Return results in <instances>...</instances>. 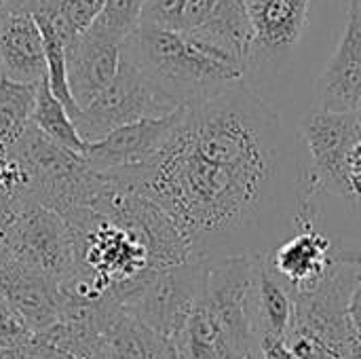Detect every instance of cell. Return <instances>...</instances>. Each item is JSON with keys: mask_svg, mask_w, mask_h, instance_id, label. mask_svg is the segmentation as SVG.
<instances>
[{"mask_svg": "<svg viewBox=\"0 0 361 359\" xmlns=\"http://www.w3.org/2000/svg\"><path fill=\"white\" fill-rule=\"evenodd\" d=\"M0 296L17 311L32 334H42L61 322L57 281L8 260L0 273Z\"/></svg>", "mask_w": 361, "mask_h": 359, "instance_id": "15", "label": "cell"}, {"mask_svg": "<svg viewBox=\"0 0 361 359\" xmlns=\"http://www.w3.org/2000/svg\"><path fill=\"white\" fill-rule=\"evenodd\" d=\"M123 51L178 108L205 102L245 78L243 70L178 30L140 25L123 42Z\"/></svg>", "mask_w": 361, "mask_h": 359, "instance_id": "2", "label": "cell"}, {"mask_svg": "<svg viewBox=\"0 0 361 359\" xmlns=\"http://www.w3.org/2000/svg\"><path fill=\"white\" fill-rule=\"evenodd\" d=\"M349 315H351V322L353 326L357 328V332H361V281L357 284L353 296H351V303H349Z\"/></svg>", "mask_w": 361, "mask_h": 359, "instance_id": "27", "label": "cell"}, {"mask_svg": "<svg viewBox=\"0 0 361 359\" xmlns=\"http://www.w3.org/2000/svg\"><path fill=\"white\" fill-rule=\"evenodd\" d=\"M91 207L125 226L146 248L152 269L176 267L190 260L184 235L171 216L148 197L123 190L104 178V186Z\"/></svg>", "mask_w": 361, "mask_h": 359, "instance_id": "7", "label": "cell"}, {"mask_svg": "<svg viewBox=\"0 0 361 359\" xmlns=\"http://www.w3.org/2000/svg\"><path fill=\"white\" fill-rule=\"evenodd\" d=\"M334 260L341 262V264L355 267V269H360L361 271V250H341V248H336Z\"/></svg>", "mask_w": 361, "mask_h": 359, "instance_id": "26", "label": "cell"}, {"mask_svg": "<svg viewBox=\"0 0 361 359\" xmlns=\"http://www.w3.org/2000/svg\"><path fill=\"white\" fill-rule=\"evenodd\" d=\"M349 359H361V332L357 334V339H355V345H353V349H351Z\"/></svg>", "mask_w": 361, "mask_h": 359, "instance_id": "30", "label": "cell"}, {"mask_svg": "<svg viewBox=\"0 0 361 359\" xmlns=\"http://www.w3.org/2000/svg\"><path fill=\"white\" fill-rule=\"evenodd\" d=\"M32 332L17 315V311L0 296V345H11L27 339Z\"/></svg>", "mask_w": 361, "mask_h": 359, "instance_id": "24", "label": "cell"}, {"mask_svg": "<svg viewBox=\"0 0 361 359\" xmlns=\"http://www.w3.org/2000/svg\"><path fill=\"white\" fill-rule=\"evenodd\" d=\"M317 108L360 112L361 108V0H349L341 40L315 83Z\"/></svg>", "mask_w": 361, "mask_h": 359, "instance_id": "12", "label": "cell"}, {"mask_svg": "<svg viewBox=\"0 0 361 359\" xmlns=\"http://www.w3.org/2000/svg\"><path fill=\"white\" fill-rule=\"evenodd\" d=\"M209 262L186 260L176 267L150 269L129 284L116 303L150 330L176 339L207 290Z\"/></svg>", "mask_w": 361, "mask_h": 359, "instance_id": "5", "label": "cell"}, {"mask_svg": "<svg viewBox=\"0 0 361 359\" xmlns=\"http://www.w3.org/2000/svg\"><path fill=\"white\" fill-rule=\"evenodd\" d=\"M0 70L4 78L25 85H38L47 78L40 28L30 11L13 4H4L0 21Z\"/></svg>", "mask_w": 361, "mask_h": 359, "instance_id": "16", "label": "cell"}, {"mask_svg": "<svg viewBox=\"0 0 361 359\" xmlns=\"http://www.w3.org/2000/svg\"><path fill=\"white\" fill-rule=\"evenodd\" d=\"M106 0H63L61 15L72 34H85L102 15Z\"/></svg>", "mask_w": 361, "mask_h": 359, "instance_id": "22", "label": "cell"}, {"mask_svg": "<svg viewBox=\"0 0 361 359\" xmlns=\"http://www.w3.org/2000/svg\"><path fill=\"white\" fill-rule=\"evenodd\" d=\"M11 260V256H8V250H6V245L0 241V273H2V269L6 267V262Z\"/></svg>", "mask_w": 361, "mask_h": 359, "instance_id": "29", "label": "cell"}, {"mask_svg": "<svg viewBox=\"0 0 361 359\" xmlns=\"http://www.w3.org/2000/svg\"><path fill=\"white\" fill-rule=\"evenodd\" d=\"M32 123L55 144H59L76 154H85L87 144L80 138V133H78L72 116L63 108V104L51 93L47 78L38 87V99H36V108L32 114Z\"/></svg>", "mask_w": 361, "mask_h": 359, "instance_id": "20", "label": "cell"}, {"mask_svg": "<svg viewBox=\"0 0 361 359\" xmlns=\"http://www.w3.org/2000/svg\"><path fill=\"white\" fill-rule=\"evenodd\" d=\"M6 154L25 176L30 203L61 218L91 207L104 186V178L87 165L82 154L55 144L34 123L6 148Z\"/></svg>", "mask_w": 361, "mask_h": 359, "instance_id": "4", "label": "cell"}, {"mask_svg": "<svg viewBox=\"0 0 361 359\" xmlns=\"http://www.w3.org/2000/svg\"><path fill=\"white\" fill-rule=\"evenodd\" d=\"M2 2H4V4H6V2H8V0H2Z\"/></svg>", "mask_w": 361, "mask_h": 359, "instance_id": "31", "label": "cell"}, {"mask_svg": "<svg viewBox=\"0 0 361 359\" xmlns=\"http://www.w3.org/2000/svg\"><path fill=\"white\" fill-rule=\"evenodd\" d=\"M313 0H243L254 28V49L250 70L260 66L277 68L286 61L309 25Z\"/></svg>", "mask_w": 361, "mask_h": 359, "instance_id": "10", "label": "cell"}, {"mask_svg": "<svg viewBox=\"0 0 361 359\" xmlns=\"http://www.w3.org/2000/svg\"><path fill=\"white\" fill-rule=\"evenodd\" d=\"M123 42L110 38L97 28L74 34L66 40L68 85L76 106L87 108L116 76Z\"/></svg>", "mask_w": 361, "mask_h": 359, "instance_id": "13", "label": "cell"}, {"mask_svg": "<svg viewBox=\"0 0 361 359\" xmlns=\"http://www.w3.org/2000/svg\"><path fill=\"white\" fill-rule=\"evenodd\" d=\"M0 78H2V70H0Z\"/></svg>", "mask_w": 361, "mask_h": 359, "instance_id": "32", "label": "cell"}, {"mask_svg": "<svg viewBox=\"0 0 361 359\" xmlns=\"http://www.w3.org/2000/svg\"><path fill=\"white\" fill-rule=\"evenodd\" d=\"M260 347H262L264 359H298L290 351V347L286 345L283 339H262Z\"/></svg>", "mask_w": 361, "mask_h": 359, "instance_id": "25", "label": "cell"}, {"mask_svg": "<svg viewBox=\"0 0 361 359\" xmlns=\"http://www.w3.org/2000/svg\"><path fill=\"white\" fill-rule=\"evenodd\" d=\"M146 2L148 0H106L99 19L91 28H97L110 38L125 42L140 28Z\"/></svg>", "mask_w": 361, "mask_h": 359, "instance_id": "21", "label": "cell"}, {"mask_svg": "<svg viewBox=\"0 0 361 359\" xmlns=\"http://www.w3.org/2000/svg\"><path fill=\"white\" fill-rule=\"evenodd\" d=\"M2 243L11 260L61 284L74 269V243L63 218L32 205L19 214Z\"/></svg>", "mask_w": 361, "mask_h": 359, "instance_id": "9", "label": "cell"}, {"mask_svg": "<svg viewBox=\"0 0 361 359\" xmlns=\"http://www.w3.org/2000/svg\"><path fill=\"white\" fill-rule=\"evenodd\" d=\"M360 116H361V114H360Z\"/></svg>", "mask_w": 361, "mask_h": 359, "instance_id": "34", "label": "cell"}, {"mask_svg": "<svg viewBox=\"0 0 361 359\" xmlns=\"http://www.w3.org/2000/svg\"><path fill=\"white\" fill-rule=\"evenodd\" d=\"M102 359H178L173 339H167L112 303L102 322Z\"/></svg>", "mask_w": 361, "mask_h": 359, "instance_id": "17", "label": "cell"}, {"mask_svg": "<svg viewBox=\"0 0 361 359\" xmlns=\"http://www.w3.org/2000/svg\"><path fill=\"white\" fill-rule=\"evenodd\" d=\"M38 85L0 78V146L11 148L30 127L38 99Z\"/></svg>", "mask_w": 361, "mask_h": 359, "instance_id": "19", "label": "cell"}, {"mask_svg": "<svg viewBox=\"0 0 361 359\" xmlns=\"http://www.w3.org/2000/svg\"><path fill=\"white\" fill-rule=\"evenodd\" d=\"M300 140L322 193L353 197L349 176V154L361 142L360 112H330L313 108L298 123Z\"/></svg>", "mask_w": 361, "mask_h": 359, "instance_id": "8", "label": "cell"}, {"mask_svg": "<svg viewBox=\"0 0 361 359\" xmlns=\"http://www.w3.org/2000/svg\"><path fill=\"white\" fill-rule=\"evenodd\" d=\"M102 176L163 207L190 260L203 262L269 254L315 224L322 193L298 142L245 78L184 106L150 163Z\"/></svg>", "mask_w": 361, "mask_h": 359, "instance_id": "1", "label": "cell"}, {"mask_svg": "<svg viewBox=\"0 0 361 359\" xmlns=\"http://www.w3.org/2000/svg\"><path fill=\"white\" fill-rule=\"evenodd\" d=\"M176 110L180 108L165 97L121 49V63L114 80L72 121L85 144H93L121 127L148 118H163Z\"/></svg>", "mask_w": 361, "mask_h": 359, "instance_id": "6", "label": "cell"}, {"mask_svg": "<svg viewBox=\"0 0 361 359\" xmlns=\"http://www.w3.org/2000/svg\"><path fill=\"white\" fill-rule=\"evenodd\" d=\"M360 114H361V108H360Z\"/></svg>", "mask_w": 361, "mask_h": 359, "instance_id": "33", "label": "cell"}, {"mask_svg": "<svg viewBox=\"0 0 361 359\" xmlns=\"http://www.w3.org/2000/svg\"><path fill=\"white\" fill-rule=\"evenodd\" d=\"M0 359H27L21 349L17 347V343H11V345H0Z\"/></svg>", "mask_w": 361, "mask_h": 359, "instance_id": "28", "label": "cell"}, {"mask_svg": "<svg viewBox=\"0 0 361 359\" xmlns=\"http://www.w3.org/2000/svg\"><path fill=\"white\" fill-rule=\"evenodd\" d=\"M180 110L163 118H148L108 133L104 140L87 144L85 161L95 174L131 171L150 163L171 138Z\"/></svg>", "mask_w": 361, "mask_h": 359, "instance_id": "11", "label": "cell"}, {"mask_svg": "<svg viewBox=\"0 0 361 359\" xmlns=\"http://www.w3.org/2000/svg\"><path fill=\"white\" fill-rule=\"evenodd\" d=\"M186 0H148L142 13L140 25L176 30Z\"/></svg>", "mask_w": 361, "mask_h": 359, "instance_id": "23", "label": "cell"}, {"mask_svg": "<svg viewBox=\"0 0 361 359\" xmlns=\"http://www.w3.org/2000/svg\"><path fill=\"white\" fill-rule=\"evenodd\" d=\"M336 248L315 226H307L267 254L269 271L290 294L315 288L334 267Z\"/></svg>", "mask_w": 361, "mask_h": 359, "instance_id": "14", "label": "cell"}, {"mask_svg": "<svg viewBox=\"0 0 361 359\" xmlns=\"http://www.w3.org/2000/svg\"><path fill=\"white\" fill-rule=\"evenodd\" d=\"M361 271L334 260L332 271L311 290L292 294L294 317L286 345L298 359H349L357 328L349 315Z\"/></svg>", "mask_w": 361, "mask_h": 359, "instance_id": "3", "label": "cell"}, {"mask_svg": "<svg viewBox=\"0 0 361 359\" xmlns=\"http://www.w3.org/2000/svg\"><path fill=\"white\" fill-rule=\"evenodd\" d=\"M256 307H258L260 341L286 339L292 326V317H294V300H292V294L286 290V286L269 271L267 254L260 258Z\"/></svg>", "mask_w": 361, "mask_h": 359, "instance_id": "18", "label": "cell"}]
</instances>
